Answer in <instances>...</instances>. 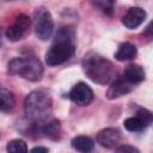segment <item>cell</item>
I'll list each match as a JSON object with an SVG mask.
<instances>
[{
	"instance_id": "obj_1",
	"label": "cell",
	"mask_w": 153,
	"mask_h": 153,
	"mask_svg": "<svg viewBox=\"0 0 153 153\" xmlns=\"http://www.w3.org/2000/svg\"><path fill=\"white\" fill-rule=\"evenodd\" d=\"M75 53V30L71 25L61 26L45 54V62L54 67L68 61Z\"/></svg>"
},
{
	"instance_id": "obj_2",
	"label": "cell",
	"mask_w": 153,
	"mask_h": 153,
	"mask_svg": "<svg viewBox=\"0 0 153 153\" xmlns=\"http://www.w3.org/2000/svg\"><path fill=\"white\" fill-rule=\"evenodd\" d=\"M53 111V98L45 90L31 91L24 100V112L33 123L42 124L48 122Z\"/></svg>"
},
{
	"instance_id": "obj_3",
	"label": "cell",
	"mask_w": 153,
	"mask_h": 153,
	"mask_svg": "<svg viewBox=\"0 0 153 153\" xmlns=\"http://www.w3.org/2000/svg\"><path fill=\"white\" fill-rule=\"evenodd\" d=\"M82 69L86 76L96 84L106 85L116 79V71L111 61L97 53H88L82 59Z\"/></svg>"
},
{
	"instance_id": "obj_4",
	"label": "cell",
	"mask_w": 153,
	"mask_h": 153,
	"mask_svg": "<svg viewBox=\"0 0 153 153\" xmlns=\"http://www.w3.org/2000/svg\"><path fill=\"white\" fill-rule=\"evenodd\" d=\"M8 73L12 75H18L29 81H39L43 76L42 62L36 56L14 57L8 62Z\"/></svg>"
},
{
	"instance_id": "obj_5",
	"label": "cell",
	"mask_w": 153,
	"mask_h": 153,
	"mask_svg": "<svg viewBox=\"0 0 153 153\" xmlns=\"http://www.w3.org/2000/svg\"><path fill=\"white\" fill-rule=\"evenodd\" d=\"M35 35L41 41H48L54 32V19L51 13L44 7L38 6L33 11L32 16Z\"/></svg>"
},
{
	"instance_id": "obj_6",
	"label": "cell",
	"mask_w": 153,
	"mask_h": 153,
	"mask_svg": "<svg viewBox=\"0 0 153 153\" xmlns=\"http://www.w3.org/2000/svg\"><path fill=\"white\" fill-rule=\"evenodd\" d=\"M29 27H30V18L25 14H19L16 18L14 23L6 29L5 31L6 38L11 42L20 41L26 35Z\"/></svg>"
},
{
	"instance_id": "obj_7",
	"label": "cell",
	"mask_w": 153,
	"mask_h": 153,
	"mask_svg": "<svg viewBox=\"0 0 153 153\" xmlns=\"http://www.w3.org/2000/svg\"><path fill=\"white\" fill-rule=\"evenodd\" d=\"M93 91L86 82H78L73 86L69 92V98L73 103L79 106H87L93 100Z\"/></svg>"
},
{
	"instance_id": "obj_8",
	"label": "cell",
	"mask_w": 153,
	"mask_h": 153,
	"mask_svg": "<svg viewBox=\"0 0 153 153\" xmlns=\"http://www.w3.org/2000/svg\"><path fill=\"white\" fill-rule=\"evenodd\" d=\"M146 17H147V13L143 8L139 6H134V7H130L124 13V16L122 17V24L127 29L134 30V29H137L145 22Z\"/></svg>"
},
{
	"instance_id": "obj_9",
	"label": "cell",
	"mask_w": 153,
	"mask_h": 153,
	"mask_svg": "<svg viewBox=\"0 0 153 153\" xmlns=\"http://www.w3.org/2000/svg\"><path fill=\"white\" fill-rule=\"evenodd\" d=\"M134 85H131L130 82H128L123 76L121 78H116L109 86L108 91H106V97L108 99H116L120 98L122 96H126L128 93H130L134 90Z\"/></svg>"
},
{
	"instance_id": "obj_10",
	"label": "cell",
	"mask_w": 153,
	"mask_h": 153,
	"mask_svg": "<svg viewBox=\"0 0 153 153\" xmlns=\"http://www.w3.org/2000/svg\"><path fill=\"white\" fill-rule=\"evenodd\" d=\"M121 141V131L116 128H105L97 134V142L105 148H114Z\"/></svg>"
},
{
	"instance_id": "obj_11",
	"label": "cell",
	"mask_w": 153,
	"mask_h": 153,
	"mask_svg": "<svg viewBox=\"0 0 153 153\" xmlns=\"http://www.w3.org/2000/svg\"><path fill=\"white\" fill-rule=\"evenodd\" d=\"M123 78L130 82L131 85H136V84H140L141 81H143L145 79V72H143V68L140 66V65H136V63H130L126 67L124 72H123Z\"/></svg>"
},
{
	"instance_id": "obj_12",
	"label": "cell",
	"mask_w": 153,
	"mask_h": 153,
	"mask_svg": "<svg viewBox=\"0 0 153 153\" xmlns=\"http://www.w3.org/2000/svg\"><path fill=\"white\" fill-rule=\"evenodd\" d=\"M136 47L129 42H124L122 43L117 51L115 53V59L117 61H129V60H133L135 56H136Z\"/></svg>"
},
{
	"instance_id": "obj_13",
	"label": "cell",
	"mask_w": 153,
	"mask_h": 153,
	"mask_svg": "<svg viewBox=\"0 0 153 153\" xmlns=\"http://www.w3.org/2000/svg\"><path fill=\"white\" fill-rule=\"evenodd\" d=\"M72 147L80 153H88L93 149L94 142L90 136L86 135H78L72 139Z\"/></svg>"
},
{
	"instance_id": "obj_14",
	"label": "cell",
	"mask_w": 153,
	"mask_h": 153,
	"mask_svg": "<svg viewBox=\"0 0 153 153\" xmlns=\"http://www.w3.org/2000/svg\"><path fill=\"white\" fill-rule=\"evenodd\" d=\"M41 130H42V133L47 137H49L51 140H59L60 136H61V124H60V121H57V120L48 121V122H45L41 127Z\"/></svg>"
},
{
	"instance_id": "obj_15",
	"label": "cell",
	"mask_w": 153,
	"mask_h": 153,
	"mask_svg": "<svg viewBox=\"0 0 153 153\" xmlns=\"http://www.w3.org/2000/svg\"><path fill=\"white\" fill-rule=\"evenodd\" d=\"M16 105V98H14V94L5 88V87H1L0 90V109L2 112H10Z\"/></svg>"
},
{
	"instance_id": "obj_16",
	"label": "cell",
	"mask_w": 153,
	"mask_h": 153,
	"mask_svg": "<svg viewBox=\"0 0 153 153\" xmlns=\"http://www.w3.org/2000/svg\"><path fill=\"white\" fill-rule=\"evenodd\" d=\"M7 153H27V145L24 140L14 139L8 141L6 146Z\"/></svg>"
},
{
	"instance_id": "obj_17",
	"label": "cell",
	"mask_w": 153,
	"mask_h": 153,
	"mask_svg": "<svg viewBox=\"0 0 153 153\" xmlns=\"http://www.w3.org/2000/svg\"><path fill=\"white\" fill-rule=\"evenodd\" d=\"M124 128L128 131H140L143 128H146V126L143 124V122L137 117V116H133V117H128L124 120L123 122Z\"/></svg>"
},
{
	"instance_id": "obj_18",
	"label": "cell",
	"mask_w": 153,
	"mask_h": 153,
	"mask_svg": "<svg viewBox=\"0 0 153 153\" xmlns=\"http://www.w3.org/2000/svg\"><path fill=\"white\" fill-rule=\"evenodd\" d=\"M136 116L143 122V124L146 127L149 126L153 122V112L147 110V109H145V108H140L137 110V112H136Z\"/></svg>"
},
{
	"instance_id": "obj_19",
	"label": "cell",
	"mask_w": 153,
	"mask_h": 153,
	"mask_svg": "<svg viewBox=\"0 0 153 153\" xmlns=\"http://www.w3.org/2000/svg\"><path fill=\"white\" fill-rule=\"evenodd\" d=\"M93 5L97 6V7H99L104 13L111 14V13L114 12L115 2H114V1H110V0H99V1H94Z\"/></svg>"
},
{
	"instance_id": "obj_20",
	"label": "cell",
	"mask_w": 153,
	"mask_h": 153,
	"mask_svg": "<svg viewBox=\"0 0 153 153\" xmlns=\"http://www.w3.org/2000/svg\"><path fill=\"white\" fill-rule=\"evenodd\" d=\"M116 153H140L139 149L130 145H121L117 147Z\"/></svg>"
},
{
	"instance_id": "obj_21",
	"label": "cell",
	"mask_w": 153,
	"mask_h": 153,
	"mask_svg": "<svg viewBox=\"0 0 153 153\" xmlns=\"http://www.w3.org/2000/svg\"><path fill=\"white\" fill-rule=\"evenodd\" d=\"M30 153H49V152H48V149H47L45 147H43V146H36V147H33V148L30 151Z\"/></svg>"
},
{
	"instance_id": "obj_22",
	"label": "cell",
	"mask_w": 153,
	"mask_h": 153,
	"mask_svg": "<svg viewBox=\"0 0 153 153\" xmlns=\"http://www.w3.org/2000/svg\"><path fill=\"white\" fill-rule=\"evenodd\" d=\"M145 35H146L147 37H149V38H153V22H151V23L148 24V26L146 27Z\"/></svg>"
}]
</instances>
